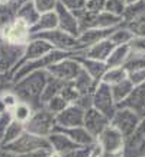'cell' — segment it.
<instances>
[{
    "label": "cell",
    "mask_w": 145,
    "mask_h": 157,
    "mask_svg": "<svg viewBox=\"0 0 145 157\" xmlns=\"http://www.w3.org/2000/svg\"><path fill=\"white\" fill-rule=\"evenodd\" d=\"M50 77L51 76L46 70H36L15 82L12 90L19 98V101L26 102L34 109H38L44 106L41 103V96Z\"/></svg>",
    "instance_id": "cell-1"
},
{
    "label": "cell",
    "mask_w": 145,
    "mask_h": 157,
    "mask_svg": "<svg viewBox=\"0 0 145 157\" xmlns=\"http://www.w3.org/2000/svg\"><path fill=\"white\" fill-rule=\"evenodd\" d=\"M2 148H6V150H9L12 153H16L19 156L26 157L36 151H44V150L50 151L51 146L46 137H39V135L28 132L25 129V132L17 140H15L13 143H10V144H7L5 147H2Z\"/></svg>",
    "instance_id": "cell-2"
},
{
    "label": "cell",
    "mask_w": 145,
    "mask_h": 157,
    "mask_svg": "<svg viewBox=\"0 0 145 157\" xmlns=\"http://www.w3.org/2000/svg\"><path fill=\"white\" fill-rule=\"evenodd\" d=\"M32 36L46 41L48 44L52 45L54 50L67 51V52H83L84 51V48L78 42L77 36H72V35H70L68 32H64L60 28L46 31V32H41V34L32 35Z\"/></svg>",
    "instance_id": "cell-3"
},
{
    "label": "cell",
    "mask_w": 145,
    "mask_h": 157,
    "mask_svg": "<svg viewBox=\"0 0 145 157\" xmlns=\"http://www.w3.org/2000/svg\"><path fill=\"white\" fill-rule=\"evenodd\" d=\"M57 128L55 115L50 112L45 106L35 109L32 117L28 122L25 124V129L28 132H32L39 137H50Z\"/></svg>",
    "instance_id": "cell-4"
},
{
    "label": "cell",
    "mask_w": 145,
    "mask_h": 157,
    "mask_svg": "<svg viewBox=\"0 0 145 157\" xmlns=\"http://www.w3.org/2000/svg\"><path fill=\"white\" fill-rule=\"evenodd\" d=\"M142 119H144V117H141L139 113H136L132 109L117 106L116 112L110 118V125L115 127L119 132H122V135L126 138L138 128V125L141 124Z\"/></svg>",
    "instance_id": "cell-5"
},
{
    "label": "cell",
    "mask_w": 145,
    "mask_h": 157,
    "mask_svg": "<svg viewBox=\"0 0 145 157\" xmlns=\"http://www.w3.org/2000/svg\"><path fill=\"white\" fill-rule=\"evenodd\" d=\"M32 38L31 26L17 19L10 25H7L6 28L0 29V39L5 41L10 45H17V47H25Z\"/></svg>",
    "instance_id": "cell-6"
},
{
    "label": "cell",
    "mask_w": 145,
    "mask_h": 157,
    "mask_svg": "<svg viewBox=\"0 0 145 157\" xmlns=\"http://www.w3.org/2000/svg\"><path fill=\"white\" fill-rule=\"evenodd\" d=\"M46 71L50 73L51 77L67 83V82H72L78 76V73L81 71V64L78 61L77 56H71L65 57L60 61H57L55 64L50 66L46 68Z\"/></svg>",
    "instance_id": "cell-7"
},
{
    "label": "cell",
    "mask_w": 145,
    "mask_h": 157,
    "mask_svg": "<svg viewBox=\"0 0 145 157\" xmlns=\"http://www.w3.org/2000/svg\"><path fill=\"white\" fill-rule=\"evenodd\" d=\"M125 137L122 132H119L115 127L107 125L106 128L97 135L96 143L100 146L103 153H109V154H122L123 148H125Z\"/></svg>",
    "instance_id": "cell-8"
},
{
    "label": "cell",
    "mask_w": 145,
    "mask_h": 157,
    "mask_svg": "<svg viewBox=\"0 0 145 157\" xmlns=\"http://www.w3.org/2000/svg\"><path fill=\"white\" fill-rule=\"evenodd\" d=\"M52 50H54V48H52V45L48 44L46 41H44V39H41V38H35V36H32L31 41L25 45L22 57H20V60L17 61L16 66L13 67V70L10 71V74H13L17 68L22 67L23 64H26V63H29V61H34V60H36V58H41V57L46 56V54L51 52Z\"/></svg>",
    "instance_id": "cell-9"
},
{
    "label": "cell",
    "mask_w": 145,
    "mask_h": 157,
    "mask_svg": "<svg viewBox=\"0 0 145 157\" xmlns=\"http://www.w3.org/2000/svg\"><path fill=\"white\" fill-rule=\"evenodd\" d=\"M93 108L105 113L109 119L113 117V113L116 112L117 103L113 99L110 86L105 83H99L93 93Z\"/></svg>",
    "instance_id": "cell-10"
},
{
    "label": "cell",
    "mask_w": 145,
    "mask_h": 157,
    "mask_svg": "<svg viewBox=\"0 0 145 157\" xmlns=\"http://www.w3.org/2000/svg\"><path fill=\"white\" fill-rule=\"evenodd\" d=\"M122 154L123 157H145V118L138 128L126 137Z\"/></svg>",
    "instance_id": "cell-11"
},
{
    "label": "cell",
    "mask_w": 145,
    "mask_h": 157,
    "mask_svg": "<svg viewBox=\"0 0 145 157\" xmlns=\"http://www.w3.org/2000/svg\"><path fill=\"white\" fill-rule=\"evenodd\" d=\"M25 47L10 45L0 39V73H10L23 54Z\"/></svg>",
    "instance_id": "cell-12"
},
{
    "label": "cell",
    "mask_w": 145,
    "mask_h": 157,
    "mask_svg": "<svg viewBox=\"0 0 145 157\" xmlns=\"http://www.w3.org/2000/svg\"><path fill=\"white\" fill-rule=\"evenodd\" d=\"M84 109H81L77 105H68L62 112L55 115L57 128H74V127H81L84 122Z\"/></svg>",
    "instance_id": "cell-13"
},
{
    "label": "cell",
    "mask_w": 145,
    "mask_h": 157,
    "mask_svg": "<svg viewBox=\"0 0 145 157\" xmlns=\"http://www.w3.org/2000/svg\"><path fill=\"white\" fill-rule=\"evenodd\" d=\"M107 125H110V119H109L105 113H102L100 111H97L95 108H90V109H87V111L84 112L83 127L87 129L95 138H97V135L100 134Z\"/></svg>",
    "instance_id": "cell-14"
},
{
    "label": "cell",
    "mask_w": 145,
    "mask_h": 157,
    "mask_svg": "<svg viewBox=\"0 0 145 157\" xmlns=\"http://www.w3.org/2000/svg\"><path fill=\"white\" fill-rule=\"evenodd\" d=\"M55 13H57V17H58V28L62 29L64 32H68L70 35L78 38L80 26H78L77 17L74 15V12L58 3V6L55 7Z\"/></svg>",
    "instance_id": "cell-15"
},
{
    "label": "cell",
    "mask_w": 145,
    "mask_h": 157,
    "mask_svg": "<svg viewBox=\"0 0 145 157\" xmlns=\"http://www.w3.org/2000/svg\"><path fill=\"white\" fill-rule=\"evenodd\" d=\"M117 106L132 109L136 113H139L141 117L145 118V83L134 86V90L131 92V95Z\"/></svg>",
    "instance_id": "cell-16"
},
{
    "label": "cell",
    "mask_w": 145,
    "mask_h": 157,
    "mask_svg": "<svg viewBox=\"0 0 145 157\" xmlns=\"http://www.w3.org/2000/svg\"><path fill=\"white\" fill-rule=\"evenodd\" d=\"M48 141H50L51 150L58 153V154H61V156L67 154V153H70L71 150H74V148L78 147L68 135L61 132L60 129H55V131L48 137Z\"/></svg>",
    "instance_id": "cell-17"
},
{
    "label": "cell",
    "mask_w": 145,
    "mask_h": 157,
    "mask_svg": "<svg viewBox=\"0 0 145 157\" xmlns=\"http://www.w3.org/2000/svg\"><path fill=\"white\" fill-rule=\"evenodd\" d=\"M78 61L81 64V68H83L86 73L89 74L90 77H93L96 82H102V77L103 74L106 73L107 70V66L105 61H99V60H93V58H87V57H83L81 56H77Z\"/></svg>",
    "instance_id": "cell-18"
},
{
    "label": "cell",
    "mask_w": 145,
    "mask_h": 157,
    "mask_svg": "<svg viewBox=\"0 0 145 157\" xmlns=\"http://www.w3.org/2000/svg\"><path fill=\"white\" fill-rule=\"evenodd\" d=\"M115 48V45L110 42V39H103L100 42H97L95 45H90L87 47L83 52V57L87 58H93V60H99V61H105L106 63L107 57L110 56L112 50Z\"/></svg>",
    "instance_id": "cell-19"
},
{
    "label": "cell",
    "mask_w": 145,
    "mask_h": 157,
    "mask_svg": "<svg viewBox=\"0 0 145 157\" xmlns=\"http://www.w3.org/2000/svg\"><path fill=\"white\" fill-rule=\"evenodd\" d=\"M112 31H113V29L90 28V29H87V31H83L81 34L78 35V42H80V45L86 50L90 45H95V44H97V42L103 41V39H107L110 36Z\"/></svg>",
    "instance_id": "cell-20"
},
{
    "label": "cell",
    "mask_w": 145,
    "mask_h": 157,
    "mask_svg": "<svg viewBox=\"0 0 145 157\" xmlns=\"http://www.w3.org/2000/svg\"><path fill=\"white\" fill-rule=\"evenodd\" d=\"M55 129H60L61 132L68 135L77 146H91V144L96 143V138L84 128L83 125L81 127H74V128H55Z\"/></svg>",
    "instance_id": "cell-21"
},
{
    "label": "cell",
    "mask_w": 145,
    "mask_h": 157,
    "mask_svg": "<svg viewBox=\"0 0 145 157\" xmlns=\"http://www.w3.org/2000/svg\"><path fill=\"white\" fill-rule=\"evenodd\" d=\"M41 13L38 12L36 6H35L34 2H23V3H19L17 6V19H20L23 22L29 25L31 28L34 26L35 23L38 22Z\"/></svg>",
    "instance_id": "cell-22"
},
{
    "label": "cell",
    "mask_w": 145,
    "mask_h": 157,
    "mask_svg": "<svg viewBox=\"0 0 145 157\" xmlns=\"http://www.w3.org/2000/svg\"><path fill=\"white\" fill-rule=\"evenodd\" d=\"M58 28V17H57L55 10L48 12V13H41L38 22L31 28L32 35L41 34V32H46V31H52V29Z\"/></svg>",
    "instance_id": "cell-23"
},
{
    "label": "cell",
    "mask_w": 145,
    "mask_h": 157,
    "mask_svg": "<svg viewBox=\"0 0 145 157\" xmlns=\"http://www.w3.org/2000/svg\"><path fill=\"white\" fill-rule=\"evenodd\" d=\"M72 84L76 86V89L78 90L80 95H93L99 82H96L93 77H90L89 74L81 68V71L78 73V76L72 80Z\"/></svg>",
    "instance_id": "cell-24"
},
{
    "label": "cell",
    "mask_w": 145,
    "mask_h": 157,
    "mask_svg": "<svg viewBox=\"0 0 145 157\" xmlns=\"http://www.w3.org/2000/svg\"><path fill=\"white\" fill-rule=\"evenodd\" d=\"M131 57V50L129 45H117L112 50L110 56L107 57L106 66L107 68L112 67H123L125 63L128 61V58Z\"/></svg>",
    "instance_id": "cell-25"
},
{
    "label": "cell",
    "mask_w": 145,
    "mask_h": 157,
    "mask_svg": "<svg viewBox=\"0 0 145 157\" xmlns=\"http://www.w3.org/2000/svg\"><path fill=\"white\" fill-rule=\"evenodd\" d=\"M123 25V17L109 13L106 10H102L97 13L96 16V25L95 28H102V29H115L117 26Z\"/></svg>",
    "instance_id": "cell-26"
},
{
    "label": "cell",
    "mask_w": 145,
    "mask_h": 157,
    "mask_svg": "<svg viewBox=\"0 0 145 157\" xmlns=\"http://www.w3.org/2000/svg\"><path fill=\"white\" fill-rule=\"evenodd\" d=\"M17 3L16 0H12L7 5H0V29L6 28L7 25L15 22L17 17Z\"/></svg>",
    "instance_id": "cell-27"
},
{
    "label": "cell",
    "mask_w": 145,
    "mask_h": 157,
    "mask_svg": "<svg viewBox=\"0 0 145 157\" xmlns=\"http://www.w3.org/2000/svg\"><path fill=\"white\" fill-rule=\"evenodd\" d=\"M134 35L135 34L132 32L131 28H128L126 25H121V26H117V28L112 31L109 39H110V42L115 47H117V45H128L132 41Z\"/></svg>",
    "instance_id": "cell-28"
},
{
    "label": "cell",
    "mask_w": 145,
    "mask_h": 157,
    "mask_svg": "<svg viewBox=\"0 0 145 157\" xmlns=\"http://www.w3.org/2000/svg\"><path fill=\"white\" fill-rule=\"evenodd\" d=\"M110 90H112V95H113L115 102L119 105V103H122L131 95V92L134 90V84H132V82L129 78H125L122 82L110 86Z\"/></svg>",
    "instance_id": "cell-29"
},
{
    "label": "cell",
    "mask_w": 145,
    "mask_h": 157,
    "mask_svg": "<svg viewBox=\"0 0 145 157\" xmlns=\"http://www.w3.org/2000/svg\"><path fill=\"white\" fill-rule=\"evenodd\" d=\"M34 111H35V109L31 106L29 103L19 101V103H17L16 106L12 109L10 112H12V117H13V121H16V122L23 124V125H25V124L31 119V117H32Z\"/></svg>",
    "instance_id": "cell-30"
},
{
    "label": "cell",
    "mask_w": 145,
    "mask_h": 157,
    "mask_svg": "<svg viewBox=\"0 0 145 157\" xmlns=\"http://www.w3.org/2000/svg\"><path fill=\"white\" fill-rule=\"evenodd\" d=\"M74 15L77 17L78 26H80V34H81L83 31H87V29H90V28H95L97 13H91V12H89L86 7H83V9H78V10L74 12Z\"/></svg>",
    "instance_id": "cell-31"
},
{
    "label": "cell",
    "mask_w": 145,
    "mask_h": 157,
    "mask_svg": "<svg viewBox=\"0 0 145 157\" xmlns=\"http://www.w3.org/2000/svg\"><path fill=\"white\" fill-rule=\"evenodd\" d=\"M62 86H64V82L58 80V78L50 77V80L46 82V84H45V87H44L42 96H41V103H42V105H45V103L50 101V99H52L54 96L60 95Z\"/></svg>",
    "instance_id": "cell-32"
},
{
    "label": "cell",
    "mask_w": 145,
    "mask_h": 157,
    "mask_svg": "<svg viewBox=\"0 0 145 157\" xmlns=\"http://www.w3.org/2000/svg\"><path fill=\"white\" fill-rule=\"evenodd\" d=\"M125 78H128V71L125 70V67H112L107 68L106 73L103 74L100 83H105L107 86H113V84L122 82Z\"/></svg>",
    "instance_id": "cell-33"
},
{
    "label": "cell",
    "mask_w": 145,
    "mask_h": 157,
    "mask_svg": "<svg viewBox=\"0 0 145 157\" xmlns=\"http://www.w3.org/2000/svg\"><path fill=\"white\" fill-rule=\"evenodd\" d=\"M23 132H25V125L13 121V122L9 125V128L6 129V132H5V135L2 137V140H0L2 147H5V146H7V144L13 143L15 140H17Z\"/></svg>",
    "instance_id": "cell-34"
},
{
    "label": "cell",
    "mask_w": 145,
    "mask_h": 157,
    "mask_svg": "<svg viewBox=\"0 0 145 157\" xmlns=\"http://www.w3.org/2000/svg\"><path fill=\"white\" fill-rule=\"evenodd\" d=\"M60 96H61L67 103L71 105V103H76V101L78 99L80 93H78V90L76 89V86L72 84V82H67V83H64V86H62L61 92H60Z\"/></svg>",
    "instance_id": "cell-35"
},
{
    "label": "cell",
    "mask_w": 145,
    "mask_h": 157,
    "mask_svg": "<svg viewBox=\"0 0 145 157\" xmlns=\"http://www.w3.org/2000/svg\"><path fill=\"white\" fill-rule=\"evenodd\" d=\"M125 70L128 73L132 71H138L145 68V56H136V54H131V57L128 58V61L125 63Z\"/></svg>",
    "instance_id": "cell-36"
},
{
    "label": "cell",
    "mask_w": 145,
    "mask_h": 157,
    "mask_svg": "<svg viewBox=\"0 0 145 157\" xmlns=\"http://www.w3.org/2000/svg\"><path fill=\"white\" fill-rule=\"evenodd\" d=\"M68 105H70V103H67V102L64 101L60 95H57V96H54L52 99H50V101L46 102L44 106L50 112L54 113V115H58V113L62 112V111H64Z\"/></svg>",
    "instance_id": "cell-37"
},
{
    "label": "cell",
    "mask_w": 145,
    "mask_h": 157,
    "mask_svg": "<svg viewBox=\"0 0 145 157\" xmlns=\"http://www.w3.org/2000/svg\"><path fill=\"white\" fill-rule=\"evenodd\" d=\"M103 10L123 17V13L126 10V3H125V0H106Z\"/></svg>",
    "instance_id": "cell-38"
},
{
    "label": "cell",
    "mask_w": 145,
    "mask_h": 157,
    "mask_svg": "<svg viewBox=\"0 0 145 157\" xmlns=\"http://www.w3.org/2000/svg\"><path fill=\"white\" fill-rule=\"evenodd\" d=\"M0 103L5 111H12L19 103V98L13 93V90H9V92H5L0 95Z\"/></svg>",
    "instance_id": "cell-39"
},
{
    "label": "cell",
    "mask_w": 145,
    "mask_h": 157,
    "mask_svg": "<svg viewBox=\"0 0 145 157\" xmlns=\"http://www.w3.org/2000/svg\"><path fill=\"white\" fill-rule=\"evenodd\" d=\"M128 45H129V50H131V54L145 56V36L144 35H134L132 41Z\"/></svg>",
    "instance_id": "cell-40"
},
{
    "label": "cell",
    "mask_w": 145,
    "mask_h": 157,
    "mask_svg": "<svg viewBox=\"0 0 145 157\" xmlns=\"http://www.w3.org/2000/svg\"><path fill=\"white\" fill-rule=\"evenodd\" d=\"M95 144H91V146H78L77 148L71 150L70 153L64 154L62 157H93V148H95Z\"/></svg>",
    "instance_id": "cell-41"
},
{
    "label": "cell",
    "mask_w": 145,
    "mask_h": 157,
    "mask_svg": "<svg viewBox=\"0 0 145 157\" xmlns=\"http://www.w3.org/2000/svg\"><path fill=\"white\" fill-rule=\"evenodd\" d=\"M34 3L39 13H48L55 10V7L58 6V0H34Z\"/></svg>",
    "instance_id": "cell-42"
},
{
    "label": "cell",
    "mask_w": 145,
    "mask_h": 157,
    "mask_svg": "<svg viewBox=\"0 0 145 157\" xmlns=\"http://www.w3.org/2000/svg\"><path fill=\"white\" fill-rule=\"evenodd\" d=\"M13 122V117H12L10 111H3L0 112V140L5 135L6 129L9 128V125Z\"/></svg>",
    "instance_id": "cell-43"
},
{
    "label": "cell",
    "mask_w": 145,
    "mask_h": 157,
    "mask_svg": "<svg viewBox=\"0 0 145 157\" xmlns=\"http://www.w3.org/2000/svg\"><path fill=\"white\" fill-rule=\"evenodd\" d=\"M13 84H15V80L10 73H0V95L12 90Z\"/></svg>",
    "instance_id": "cell-44"
},
{
    "label": "cell",
    "mask_w": 145,
    "mask_h": 157,
    "mask_svg": "<svg viewBox=\"0 0 145 157\" xmlns=\"http://www.w3.org/2000/svg\"><path fill=\"white\" fill-rule=\"evenodd\" d=\"M105 3L106 0H86V9L91 13H99L105 9Z\"/></svg>",
    "instance_id": "cell-45"
},
{
    "label": "cell",
    "mask_w": 145,
    "mask_h": 157,
    "mask_svg": "<svg viewBox=\"0 0 145 157\" xmlns=\"http://www.w3.org/2000/svg\"><path fill=\"white\" fill-rule=\"evenodd\" d=\"M58 3L62 5L64 7L70 9V10L76 12L78 9H83L86 6V0H58Z\"/></svg>",
    "instance_id": "cell-46"
},
{
    "label": "cell",
    "mask_w": 145,
    "mask_h": 157,
    "mask_svg": "<svg viewBox=\"0 0 145 157\" xmlns=\"http://www.w3.org/2000/svg\"><path fill=\"white\" fill-rule=\"evenodd\" d=\"M74 105L80 106L81 109H84V111L93 108V95H80Z\"/></svg>",
    "instance_id": "cell-47"
},
{
    "label": "cell",
    "mask_w": 145,
    "mask_h": 157,
    "mask_svg": "<svg viewBox=\"0 0 145 157\" xmlns=\"http://www.w3.org/2000/svg\"><path fill=\"white\" fill-rule=\"evenodd\" d=\"M0 157H25V156H19L16 153H12L6 148H0Z\"/></svg>",
    "instance_id": "cell-48"
},
{
    "label": "cell",
    "mask_w": 145,
    "mask_h": 157,
    "mask_svg": "<svg viewBox=\"0 0 145 157\" xmlns=\"http://www.w3.org/2000/svg\"><path fill=\"white\" fill-rule=\"evenodd\" d=\"M51 151V150H50ZM50 151H46V150H44V151H36V153H32V154H29V156L26 157H48V153Z\"/></svg>",
    "instance_id": "cell-49"
},
{
    "label": "cell",
    "mask_w": 145,
    "mask_h": 157,
    "mask_svg": "<svg viewBox=\"0 0 145 157\" xmlns=\"http://www.w3.org/2000/svg\"><path fill=\"white\" fill-rule=\"evenodd\" d=\"M96 157H123V154H109V153H100Z\"/></svg>",
    "instance_id": "cell-50"
},
{
    "label": "cell",
    "mask_w": 145,
    "mask_h": 157,
    "mask_svg": "<svg viewBox=\"0 0 145 157\" xmlns=\"http://www.w3.org/2000/svg\"><path fill=\"white\" fill-rule=\"evenodd\" d=\"M48 157H62L61 154H58V153H55V151H52V150H51L50 153H48Z\"/></svg>",
    "instance_id": "cell-51"
},
{
    "label": "cell",
    "mask_w": 145,
    "mask_h": 157,
    "mask_svg": "<svg viewBox=\"0 0 145 157\" xmlns=\"http://www.w3.org/2000/svg\"><path fill=\"white\" fill-rule=\"evenodd\" d=\"M139 0H125V3H126V6H131V5H135V3H138Z\"/></svg>",
    "instance_id": "cell-52"
},
{
    "label": "cell",
    "mask_w": 145,
    "mask_h": 157,
    "mask_svg": "<svg viewBox=\"0 0 145 157\" xmlns=\"http://www.w3.org/2000/svg\"><path fill=\"white\" fill-rule=\"evenodd\" d=\"M12 0H0V5H7V3H10Z\"/></svg>",
    "instance_id": "cell-53"
},
{
    "label": "cell",
    "mask_w": 145,
    "mask_h": 157,
    "mask_svg": "<svg viewBox=\"0 0 145 157\" xmlns=\"http://www.w3.org/2000/svg\"><path fill=\"white\" fill-rule=\"evenodd\" d=\"M17 3H23V2H34V0H16Z\"/></svg>",
    "instance_id": "cell-54"
},
{
    "label": "cell",
    "mask_w": 145,
    "mask_h": 157,
    "mask_svg": "<svg viewBox=\"0 0 145 157\" xmlns=\"http://www.w3.org/2000/svg\"><path fill=\"white\" fill-rule=\"evenodd\" d=\"M0 148H2V144H0Z\"/></svg>",
    "instance_id": "cell-55"
}]
</instances>
